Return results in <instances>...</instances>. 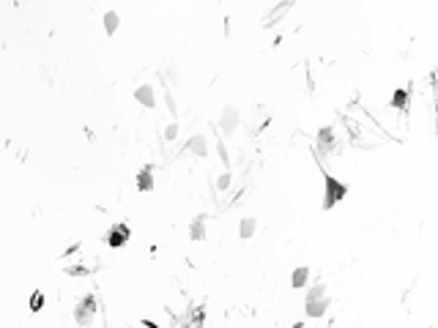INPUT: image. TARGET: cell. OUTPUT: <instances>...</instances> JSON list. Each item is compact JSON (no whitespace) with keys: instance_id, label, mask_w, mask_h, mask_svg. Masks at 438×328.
Listing matches in <instances>:
<instances>
[{"instance_id":"cell-1","label":"cell","mask_w":438,"mask_h":328,"mask_svg":"<svg viewBox=\"0 0 438 328\" xmlns=\"http://www.w3.org/2000/svg\"><path fill=\"white\" fill-rule=\"evenodd\" d=\"M126 238H129V230H126L124 224H118V227H113V233L107 235V244H110V246H121Z\"/></svg>"},{"instance_id":"cell-2","label":"cell","mask_w":438,"mask_h":328,"mask_svg":"<svg viewBox=\"0 0 438 328\" xmlns=\"http://www.w3.org/2000/svg\"><path fill=\"white\" fill-rule=\"evenodd\" d=\"M326 186H329V192H332V194H326V208H329V205H332L334 200L340 197V194H345V189L340 186L337 181H332V178H329V181H326Z\"/></svg>"},{"instance_id":"cell-3","label":"cell","mask_w":438,"mask_h":328,"mask_svg":"<svg viewBox=\"0 0 438 328\" xmlns=\"http://www.w3.org/2000/svg\"><path fill=\"white\" fill-rule=\"evenodd\" d=\"M304 279H307V268H299V271H296V276H293V285L302 287V285H304Z\"/></svg>"},{"instance_id":"cell-4","label":"cell","mask_w":438,"mask_h":328,"mask_svg":"<svg viewBox=\"0 0 438 328\" xmlns=\"http://www.w3.org/2000/svg\"><path fill=\"white\" fill-rule=\"evenodd\" d=\"M104 25H107V30L113 33V30H115V25H118V17H115V14H107V17H104Z\"/></svg>"},{"instance_id":"cell-5","label":"cell","mask_w":438,"mask_h":328,"mask_svg":"<svg viewBox=\"0 0 438 328\" xmlns=\"http://www.w3.org/2000/svg\"><path fill=\"white\" fill-rule=\"evenodd\" d=\"M137 96H140V101H142V104H154V99H151V88H142Z\"/></svg>"}]
</instances>
